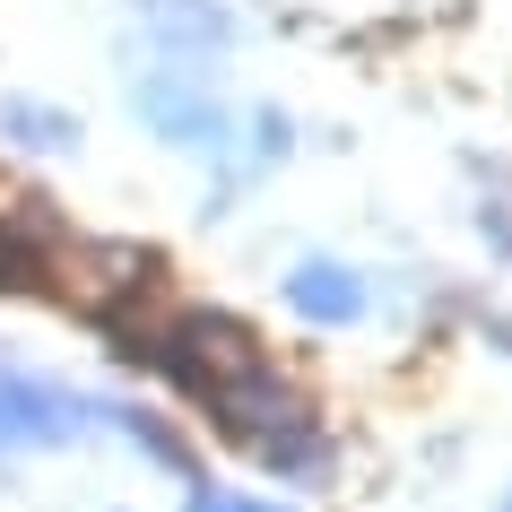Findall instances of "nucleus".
Here are the masks:
<instances>
[{
  "label": "nucleus",
  "instance_id": "f257e3e1",
  "mask_svg": "<svg viewBox=\"0 0 512 512\" xmlns=\"http://www.w3.org/2000/svg\"><path fill=\"white\" fill-rule=\"evenodd\" d=\"M53 270L70 278V304H79L87 322L165 296V252H157V243H131V235H113V243H79V235H70V252H61Z\"/></svg>",
  "mask_w": 512,
  "mask_h": 512
},
{
  "label": "nucleus",
  "instance_id": "f03ea898",
  "mask_svg": "<svg viewBox=\"0 0 512 512\" xmlns=\"http://www.w3.org/2000/svg\"><path fill=\"white\" fill-rule=\"evenodd\" d=\"M139 122L157 139H174V148H226V113H217L209 79H191V70H148V79L131 87Z\"/></svg>",
  "mask_w": 512,
  "mask_h": 512
},
{
  "label": "nucleus",
  "instance_id": "7ed1b4c3",
  "mask_svg": "<svg viewBox=\"0 0 512 512\" xmlns=\"http://www.w3.org/2000/svg\"><path fill=\"white\" fill-rule=\"evenodd\" d=\"M87 417H96V408L70 400V391H53V382L0 374V452H44V443H70V434H87Z\"/></svg>",
  "mask_w": 512,
  "mask_h": 512
},
{
  "label": "nucleus",
  "instance_id": "20e7f679",
  "mask_svg": "<svg viewBox=\"0 0 512 512\" xmlns=\"http://www.w3.org/2000/svg\"><path fill=\"white\" fill-rule=\"evenodd\" d=\"M287 304H296V322H313V330H348V322H365V278L339 270V261H304V270L287 278Z\"/></svg>",
  "mask_w": 512,
  "mask_h": 512
},
{
  "label": "nucleus",
  "instance_id": "39448f33",
  "mask_svg": "<svg viewBox=\"0 0 512 512\" xmlns=\"http://www.w3.org/2000/svg\"><path fill=\"white\" fill-rule=\"evenodd\" d=\"M139 27L157 35L165 53H226L235 44V18L217 0H139Z\"/></svg>",
  "mask_w": 512,
  "mask_h": 512
},
{
  "label": "nucleus",
  "instance_id": "423d86ee",
  "mask_svg": "<svg viewBox=\"0 0 512 512\" xmlns=\"http://www.w3.org/2000/svg\"><path fill=\"white\" fill-rule=\"evenodd\" d=\"M0 139H18L35 157H61V148H79V113L35 105V96H0Z\"/></svg>",
  "mask_w": 512,
  "mask_h": 512
},
{
  "label": "nucleus",
  "instance_id": "0eeeda50",
  "mask_svg": "<svg viewBox=\"0 0 512 512\" xmlns=\"http://www.w3.org/2000/svg\"><path fill=\"white\" fill-rule=\"evenodd\" d=\"M252 460H261V469H278V478H313V469L330 460V443H322V426L304 417V426H287V434H261V443H252Z\"/></svg>",
  "mask_w": 512,
  "mask_h": 512
},
{
  "label": "nucleus",
  "instance_id": "6e6552de",
  "mask_svg": "<svg viewBox=\"0 0 512 512\" xmlns=\"http://www.w3.org/2000/svg\"><path fill=\"white\" fill-rule=\"evenodd\" d=\"M105 417H122V434H131V443H139L148 460H165V469H191V452H183V443H174V434L157 426V417H139V408H105Z\"/></svg>",
  "mask_w": 512,
  "mask_h": 512
},
{
  "label": "nucleus",
  "instance_id": "1a4fd4ad",
  "mask_svg": "<svg viewBox=\"0 0 512 512\" xmlns=\"http://www.w3.org/2000/svg\"><path fill=\"white\" fill-rule=\"evenodd\" d=\"M252 139H261V157H287V139H296V131H287V113H252Z\"/></svg>",
  "mask_w": 512,
  "mask_h": 512
},
{
  "label": "nucleus",
  "instance_id": "9d476101",
  "mask_svg": "<svg viewBox=\"0 0 512 512\" xmlns=\"http://www.w3.org/2000/svg\"><path fill=\"white\" fill-rule=\"evenodd\" d=\"M183 512H278V504H235V495H209V486H200Z\"/></svg>",
  "mask_w": 512,
  "mask_h": 512
}]
</instances>
